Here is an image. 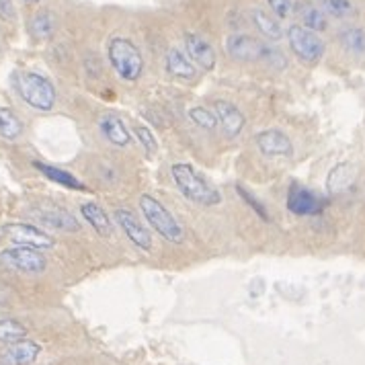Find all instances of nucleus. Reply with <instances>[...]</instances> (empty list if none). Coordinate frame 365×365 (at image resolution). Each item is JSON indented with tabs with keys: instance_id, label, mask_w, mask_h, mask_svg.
I'll use <instances>...</instances> for the list:
<instances>
[{
	"instance_id": "obj_9",
	"label": "nucleus",
	"mask_w": 365,
	"mask_h": 365,
	"mask_svg": "<svg viewBox=\"0 0 365 365\" xmlns=\"http://www.w3.org/2000/svg\"><path fill=\"white\" fill-rule=\"evenodd\" d=\"M287 210L294 216H318L324 210V201L316 195L314 191L302 187L298 182H294L287 191Z\"/></svg>"
},
{
	"instance_id": "obj_16",
	"label": "nucleus",
	"mask_w": 365,
	"mask_h": 365,
	"mask_svg": "<svg viewBox=\"0 0 365 365\" xmlns=\"http://www.w3.org/2000/svg\"><path fill=\"white\" fill-rule=\"evenodd\" d=\"M99 130L103 133V138L107 140V142H111L113 146H128L130 144V140H132V135L128 132V128H125V123H123V119L115 113H103L99 115Z\"/></svg>"
},
{
	"instance_id": "obj_18",
	"label": "nucleus",
	"mask_w": 365,
	"mask_h": 365,
	"mask_svg": "<svg viewBox=\"0 0 365 365\" xmlns=\"http://www.w3.org/2000/svg\"><path fill=\"white\" fill-rule=\"evenodd\" d=\"M298 17L302 21V27L310 29V31H324L329 27V21H327V15L320 6H316L312 2H299L298 4Z\"/></svg>"
},
{
	"instance_id": "obj_14",
	"label": "nucleus",
	"mask_w": 365,
	"mask_h": 365,
	"mask_svg": "<svg viewBox=\"0 0 365 365\" xmlns=\"http://www.w3.org/2000/svg\"><path fill=\"white\" fill-rule=\"evenodd\" d=\"M214 111H216L217 123L222 125L224 133L228 138H236L245 128V115L240 113V109L232 105L230 101H216L214 103Z\"/></svg>"
},
{
	"instance_id": "obj_20",
	"label": "nucleus",
	"mask_w": 365,
	"mask_h": 365,
	"mask_svg": "<svg viewBox=\"0 0 365 365\" xmlns=\"http://www.w3.org/2000/svg\"><path fill=\"white\" fill-rule=\"evenodd\" d=\"M166 70H168V74H173L177 78H185V81L195 76V66L181 50H170L166 53Z\"/></svg>"
},
{
	"instance_id": "obj_17",
	"label": "nucleus",
	"mask_w": 365,
	"mask_h": 365,
	"mask_svg": "<svg viewBox=\"0 0 365 365\" xmlns=\"http://www.w3.org/2000/svg\"><path fill=\"white\" fill-rule=\"evenodd\" d=\"M81 214H83L84 222H88L97 234H101V236L113 234V222L97 201H84L81 205Z\"/></svg>"
},
{
	"instance_id": "obj_29",
	"label": "nucleus",
	"mask_w": 365,
	"mask_h": 365,
	"mask_svg": "<svg viewBox=\"0 0 365 365\" xmlns=\"http://www.w3.org/2000/svg\"><path fill=\"white\" fill-rule=\"evenodd\" d=\"M267 4H269V9L273 11L275 19L292 17V13H294V9H296L294 0H267Z\"/></svg>"
},
{
	"instance_id": "obj_1",
	"label": "nucleus",
	"mask_w": 365,
	"mask_h": 365,
	"mask_svg": "<svg viewBox=\"0 0 365 365\" xmlns=\"http://www.w3.org/2000/svg\"><path fill=\"white\" fill-rule=\"evenodd\" d=\"M170 175H173V181L177 185V189L189 201H193L197 205H203V207H212V205H220L222 203L220 191L205 181L191 165L177 163V165L170 166Z\"/></svg>"
},
{
	"instance_id": "obj_23",
	"label": "nucleus",
	"mask_w": 365,
	"mask_h": 365,
	"mask_svg": "<svg viewBox=\"0 0 365 365\" xmlns=\"http://www.w3.org/2000/svg\"><path fill=\"white\" fill-rule=\"evenodd\" d=\"M34 166L41 173L46 175L50 181L58 182V185H64L68 189H83V182L78 181L74 175H70L68 170H62V168H56V166L43 165V163H34Z\"/></svg>"
},
{
	"instance_id": "obj_6",
	"label": "nucleus",
	"mask_w": 365,
	"mask_h": 365,
	"mask_svg": "<svg viewBox=\"0 0 365 365\" xmlns=\"http://www.w3.org/2000/svg\"><path fill=\"white\" fill-rule=\"evenodd\" d=\"M0 265L21 273H41L48 267V259L41 250L31 247H11L0 250Z\"/></svg>"
},
{
	"instance_id": "obj_21",
	"label": "nucleus",
	"mask_w": 365,
	"mask_h": 365,
	"mask_svg": "<svg viewBox=\"0 0 365 365\" xmlns=\"http://www.w3.org/2000/svg\"><path fill=\"white\" fill-rule=\"evenodd\" d=\"M29 31L35 39H48L56 31V15L51 11H39L29 21Z\"/></svg>"
},
{
	"instance_id": "obj_12",
	"label": "nucleus",
	"mask_w": 365,
	"mask_h": 365,
	"mask_svg": "<svg viewBox=\"0 0 365 365\" xmlns=\"http://www.w3.org/2000/svg\"><path fill=\"white\" fill-rule=\"evenodd\" d=\"M41 345L35 341L21 339L17 343H11L9 347L0 353V364L2 365H31L39 357Z\"/></svg>"
},
{
	"instance_id": "obj_13",
	"label": "nucleus",
	"mask_w": 365,
	"mask_h": 365,
	"mask_svg": "<svg viewBox=\"0 0 365 365\" xmlns=\"http://www.w3.org/2000/svg\"><path fill=\"white\" fill-rule=\"evenodd\" d=\"M185 50L189 53V60H193L201 70H214L216 68V50L201 35H185Z\"/></svg>"
},
{
	"instance_id": "obj_8",
	"label": "nucleus",
	"mask_w": 365,
	"mask_h": 365,
	"mask_svg": "<svg viewBox=\"0 0 365 365\" xmlns=\"http://www.w3.org/2000/svg\"><path fill=\"white\" fill-rule=\"evenodd\" d=\"M113 217L117 220L121 232L128 236V240L133 242V247H138L140 250H152V234L150 230L135 217L133 212L125 210V207H117L113 212Z\"/></svg>"
},
{
	"instance_id": "obj_24",
	"label": "nucleus",
	"mask_w": 365,
	"mask_h": 365,
	"mask_svg": "<svg viewBox=\"0 0 365 365\" xmlns=\"http://www.w3.org/2000/svg\"><path fill=\"white\" fill-rule=\"evenodd\" d=\"M339 41H341V46L349 53H355V56L365 53V29H361V27H347V29H343L339 34Z\"/></svg>"
},
{
	"instance_id": "obj_3",
	"label": "nucleus",
	"mask_w": 365,
	"mask_h": 365,
	"mask_svg": "<svg viewBox=\"0 0 365 365\" xmlns=\"http://www.w3.org/2000/svg\"><path fill=\"white\" fill-rule=\"evenodd\" d=\"M107 56L121 81L133 83L142 76L144 58L138 50V46H133V41H130L128 37H119V35L111 37L107 43Z\"/></svg>"
},
{
	"instance_id": "obj_4",
	"label": "nucleus",
	"mask_w": 365,
	"mask_h": 365,
	"mask_svg": "<svg viewBox=\"0 0 365 365\" xmlns=\"http://www.w3.org/2000/svg\"><path fill=\"white\" fill-rule=\"evenodd\" d=\"M140 210L150 224V228L156 234H160L165 240L173 245H181L185 240V230L179 224V220L170 214V210H166L165 205L152 195H142L140 197Z\"/></svg>"
},
{
	"instance_id": "obj_31",
	"label": "nucleus",
	"mask_w": 365,
	"mask_h": 365,
	"mask_svg": "<svg viewBox=\"0 0 365 365\" xmlns=\"http://www.w3.org/2000/svg\"><path fill=\"white\" fill-rule=\"evenodd\" d=\"M15 11H13V0H0V17L13 19Z\"/></svg>"
},
{
	"instance_id": "obj_28",
	"label": "nucleus",
	"mask_w": 365,
	"mask_h": 365,
	"mask_svg": "<svg viewBox=\"0 0 365 365\" xmlns=\"http://www.w3.org/2000/svg\"><path fill=\"white\" fill-rule=\"evenodd\" d=\"M133 133L138 138V142L144 146V150L148 154H156L158 152V142L154 138V133L150 132V128H144V125H133Z\"/></svg>"
},
{
	"instance_id": "obj_27",
	"label": "nucleus",
	"mask_w": 365,
	"mask_h": 365,
	"mask_svg": "<svg viewBox=\"0 0 365 365\" xmlns=\"http://www.w3.org/2000/svg\"><path fill=\"white\" fill-rule=\"evenodd\" d=\"M189 117H191V121H193L195 125H200V128L207 130V132L216 130V125H217L216 113H212V111H210V109H205V107H193V109H189Z\"/></svg>"
},
{
	"instance_id": "obj_10",
	"label": "nucleus",
	"mask_w": 365,
	"mask_h": 365,
	"mask_svg": "<svg viewBox=\"0 0 365 365\" xmlns=\"http://www.w3.org/2000/svg\"><path fill=\"white\" fill-rule=\"evenodd\" d=\"M263 48L265 43L250 37V35L245 34H236L230 35L226 39V51L232 60H238V62H257L261 60L263 56Z\"/></svg>"
},
{
	"instance_id": "obj_22",
	"label": "nucleus",
	"mask_w": 365,
	"mask_h": 365,
	"mask_svg": "<svg viewBox=\"0 0 365 365\" xmlns=\"http://www.w3.org/2000/svg\"><path fill=\"white\" fill-rule=\"evenodd\" d=\"M21 133H23V123L17 113L9 107H0V138L17 140Z\"/></svg>"
},
{
	"instance_id": "obj_7",
	"label": "nucleus",
	"mask_w": 365,
	"mask_h": 365,
	"mask_svg": "<svg viewBox=\"0 0 365 365\" xmlns=\"http://www.w3.org/2000/svg\"><path fill=\"white\" fill-rule=\"evenodd\" d=\"M4 232L9 234V238L17 247H31V249L37 250H50L56 247L53 236L46 232V230L34 226V224H23V222L6 224L4 226Z\"/></svg>"
},
{
	"instance_id": "obj_26",
	"label": "nucleus",
	"mask_w": 365,
	"mask_h": 365,
	"mask_svg": "<svg viewBox=\"0 0 365 365\" xmlns=\"http://www.w3.org/2000/svg\"><path fill=\"white\" fill-rule=\"evenodd\" d=\"M320 9L324 11V15L334 19H347L357 13L351 0H322Z\"/></svg>"
},
{
	"instance_id": "obj_15",
	"label": "nucleus",
	"mask_w": 365,
	"mask_h": 365,
	"mask_svg": "<svg viewBox=\"0 0 365 365\" xmlns=\"http://www.w3.org/2000/svg\"><path fill=\"white\" fill-rule=\"evenodd\" d=\"M257 146L265 156H292L294 144L282 130H265L257 135Z\"/></svg>"
},
{
	"instance_id": "obj_5",
	"label": "nucleus",
	"mask_w": 365,
	"mask_h": 365,
	"mask_svg": "<svg viewBox=\"0 0 365 365\" xmlns=\"http://www.w3.org/2000/svg\"><path fill=\"white\" fill-rule=\"evenodd\" d=\"M287 41L292 51L304 64H316L324 56V41L318 37V34L302 25H292L287 29Z\"/></svg>"
},
{
	"instance_id": "obj_32",
	"label": "nucleus",
	"mask_w": 365,
	"mask_h": 365,
	"mask_svg": "<svg viewBox=\"0 0 365 365\" xmlns=\"http://www.w3.org/2000/svg\"><path fill=\"white\" fill-rule=\"evenodd\" d=\"M23 2H29V4H35V2H39V0H23Z\"/></svg>"
},
{
	"instance_id": "obj_11",
	"label": "nucleus",
	"mask_w": 365,
	"mask_h": 365,
	"mask_svg": "<svg viewBox=\"0 0 365 365\" xmlns=\"http://www.w3.org/2000/svg\"><path fill=\"white\" fill-rule=\"evenodd\" d=\"M34 216L39 224H43L46 228H51V230H60V232H78L81 230L78 220L72 216L70 212L62 210V207H56V205L37 207Z\"/></svg>"
},
{
	"instance_id": "obj_30",
	"label": "nucleus",
	"mask_w": 365,
	"mask_h": 365,
	"mask_svg": "<svg viewBox=\"0 0 365 365\" xmlns=\"http://www.w3.org/2000/svg\"><path fill=\"white\" fill-rule=\"evenodd\" d=\"M238 193H240V197H242V200L247 201V203H249L250 207H252V210L257 212V216L261 217V220H265V222H269V214H267L265 205H261V203H259V201L255 200V197H252L250 193H247V191H245L242 187H238Z\"/></svg>"
},
{
	"instance_id": "obj_2",
	"label": "nucleus",
	"mask_w": 365,
	"mask_h": 365,
	"mask_svg": "<svg viewBox=\"0 0 365 365\" xmlns=\"http://www.w3.org/2000/svg\"><path fill=\"white\" fill-rule=\"evenodd\" d=\"M19 97L37 111H50L56 105V86L39 72H17L13 76Z\"/></svg>"
},
{
	"instance_id": "obj_19",
	"label": "nucleus",
	"mask_w": 365,
	"mask_h": 365,
	"mask_svg": "<svg viewBox=\"0 0 365 365\" xmlns=\"http://www.w3.org/2000/svg\"><path fill=\"white\" fill-rule=\"evenodd\" d=\"M250 17H252L255 27L259 29V34L263 35L265 39H269V41H279V39L283 37L282 23H279L275 17L267 15L265 11H261V9H252V11H250Z\"/></svg>"
},
{
	"instance_id": "obj_25",
	"label": "nucleus",
	"mask_w": 365,
	"mask_h": 365,
	"mask_svg": "<svg viewBox=\"0 0 365 365\" xmlns=\"http://www.w3.org/2000/svg\"><path fill=\"white\" fill-rule=\"evenodd\" d=\"M27 336V327L21 324L19 320L13 318H2L0 320V343H17L21 339Z\"/></svg>"
}]
</instances>
